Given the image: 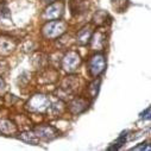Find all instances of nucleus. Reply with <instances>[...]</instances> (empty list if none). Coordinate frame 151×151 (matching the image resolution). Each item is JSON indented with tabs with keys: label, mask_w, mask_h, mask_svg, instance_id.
Here are the masks:
<instances>
[{
	"label": "nucleus",
	"mask_w": 151,
	"mask_h": 151,
	"mask_svg": "<svg viewBox=\"0 0 151 151\" xmlns=\"http://www.w3.org/2000/svg\"><path fill=\"white\" fill-rule=\"evenodd\" d=\"M67 30V24L62 20H54L47 23L43 29L42 33L47 40H55L57 37H61Z\"/></svg>",
	"instance_id": "f257e3e1"
},
{
	"label": "nucleus",
	"mask_w": 151,
	"mask_h": 151,
	"mask_svg": "<svg viewBox=\"0 0 151 151\" xmlns=\"http://www.w3.org/2000/svg\"><path fill=\"white\" fill-rule=\"evenodd\" d=\"M50 100L44 94H35L26 102V108L31 112H44L48 109Z\"/></svg>",
	"instance_id": "f03ea898"
},
{
	"label": "nucleus",
	"mask_w": 151,
	"mask_h": 151,
	"mask_svg": "<svg viewBox=\"0 0 151 151\" xmlns=\"http://www.w3.org/2000/svg\"><path fill=\"white\" fill-rule=\"evenodd\" d=\"M81 64L80 55L76 51H68L62 58V68L67 73H74Z\"/></svg>",
	"instance_id": "7ed1b4c3"
},
{
	"label": "nucleus",
	"mask_w": 151,
	"mask_h": 151,
	"mask_svg": "<svg viewBox=\"0 0 151 151\" xmlns=\"http://www.w3.org/2000/svg\"><path fill=\"white\" fill-rule=\"evenodd\" d=\"M106 69V60L101 54H96L91 57L88 62V71L92 76H99V75Z\"/></svg>",
	"instance_id": "20e7f679"
},
{
	"label": "nucleus",
	"mask_w": 151,
	"mask_h": 151,
	"mask_svg": "<svg viewBox=\"0 0 151 151\" xmlns=\"http://www.w3.org/2000/svg\"><path fill=\"white\" fill-rule=\"evenodd\" d=\"M63 12H64V4L62 1H54L45 9L43 13V18L47 20H56L62 17Z\"/></svg>",
	"instance_id": "39448f33"
},
{
	"label": "nucleus",
	"mask_w": 151,
	"mask_h": 151,
	"mask_svg": "<svg viewBox=\"0 0 151 151\" xmlns=\"http://www.w3.org/2000/svg\"><path fill=\"white\" fill-rule=\"evenodd\" d=\"M35 133L40 139H44V140H50V139H54L58 136V131L55 127L49 126V125L37 126L35 129Z\"/></svg>",
	"instance_id": "423d86ee"
},
{
	"label": "nucleus",
	"mask_w": 151,
	"mask_h": 151,
	"mask_svg": "<svg viewBox=\"0 0 151 151\" xmlns=\"http://www.w3.org/2000/svg\"><path fill=\"white\" fill-rule=\"evenodd\" d=\"M16 49V42L7 36H0V56H7Z\"/></svg>",
	"instance_id": "0eeeda50"
},
{
	"label": "nucleus",
	"mask_w": 151,
	"mask_h": 151,
	"mask_svg": "<svg viewBox=\"0 0 151 151\" xmlns=\"http://www.w3.org/2000/svg\"><path fill=\"white\" fill-rule=\"evenodd\" d=\"M88 107V100L85 98H75L69 104V111L73 114H79V113L86 111Z\"/></svg>",
	"instance_id": "6e6552de"
},
{
	"label": "nucleus",
	"mask_w": 151,
	"mask_h": 151,
	"mask_svg": "<svg viewBox=\"0 0 151 151\" xmlns=\"http://www.w3.org/2000/svg\"><path fill=\"white\" fill-rule=\"evenodd\" d=\"M89 42L92 43V48L94 50H102L106 45V36L104 32L98 31L94 35H92Z\"/></svg>",
	"instance_id": "1a4fd4ad"
},
{
	"label": "nucleus",
	"mask_w": 151,
	"mask_h": 151,
	"mask_svg": "<svg viewBox=\"0 0 151 151\" xmlns=\"http://www.w3.org/2000/svg\"><path fill=\"white\" fill-rule=\"evenodd\" d=\"M88 5L86 0H70V11L73 16H80L86 12Z\"/></svg>",
	"instance_id": "9d476101"
},
{
	"label": "nucleus",
	"mask_w": 151,
	"mask_h": 151,
	"mask_svg": "<svg viewBox=\"0 0 151 151\" xmlns=\"http://www.w3.org/2000/svg\"><path fill=\"white\" fill-rule=\"evenodd\" d=\"M92 35H93V32H92V27H91L89 25L83 26V27L79 31V33H78V36H76V41H78L79 44H81V45H86V44L91 41Z\"/></svg>",
	"instance_id": "9b49d317"
},
{
	"label": "nucleus",
	"mask_w": 151,
	"mask_h": 151,
	"mask_svg": "<svg viewBox=\"0 0 151 151\" xmlns=\"http://www.w3.org/2000/svg\"><path fill=\"white\" fill-rule=\"evenodd\" d=\"M17 132V126L7 119H1L0 120V133L5 134V136H10Z\"/></svg>",
	"instance_id": "f8f14e48"
},
{
	"label": "nucleus",
	"mask_w": 151,
	"mask_h": 151,
	"mask_svg": "<svg viewBox=\"0 0 151 151\" xmlns=\"http://www.w3.org/2000/svg\"><path fill=\"white\" fill-rule=\"evenodd\" d=\"M18 138H19L20 140L25 142V143L33 144V145H36L37 143H38V140H40V138L36 136V133H35V132H31V131H25V132H22V133L18 136Z\"/></svg>",
	"instance_id": "ddd939ff"
},
{
	"label": "nucleus",
	"mask_w": 151,
	"mask_h": 151,
	"mask_svg": "<svg viewBox=\"0 0 151 151\" xmlns=\"http://www.w3.org/2000/svg\"><path fill=\"white\" fill-rule=\"evenodd\" d=\"M63 111H64V104L61 100H58V101L49 105V107H48V112L50 113L51 116H54V117L62 114Z\"/></svg>",
	"instance_id": "4468645a"
},
{
	"label": "nucleus",
	"mask_w": 151,
	"mask_h": 151,
	"mask_svg": "<svg viewBox=\"0 0 151 151\" xmlns=\"http://www.w3.org/2000/svg\"><path fill=\"white\" fill-rule=\"evenodd\" d=\"M107 18H108V14L105 11H98L93 17V22L96 25H104V24H106Z\"/></svg>",
	"instance_id": "2eb2a0df"
},
{
	"label": "nucleus",
	"mask_w": 151,
	"mask_h": 151,
	"mask_svg": "<svg viewBox=\"0 0 151 151\" xmlns=\"http://www.w3.org/2000/svg\"><path fill=\"white\" fill-rule=\"evenodd\" d=\"M32 62H33V64H35V67H36L37 69H40V68H43V67L47 64V58H45V56L42 55V54H37L36 56H33Z\"/></svg>",
	"instance_id": "dca6fc26"
},
{
	"label": "nucleus",
	"mask_w": 151,
	"mask_h": 151,
	"mask_svg": "<svg viewBox=\"0 0 151 151\" xmlns=\"http://www.w3.org/2000/svg\"><path fill=\"white\" fill-rule=\"evenodd\" d=\"M127 0H112V6L118 12H123L127 7Z\"/></svg>",
	"instance_id": "f3484780"
},
{
	"label": "nucleus",
	"mask_w": 151,
	"mask_h": 151,
	"mask_svg": "<svg viewBox=\"0 0 151 151\" xmlns=\"http://www.w3.org/2000/svg\"><path fill=\"white\" fill-rule=\"evenodd\" d=\"M99 86H100V80H95V81H93L89 85V87H88V95L92 99H94L96 96L98 91H99Z\"/></svg>",
	"instance_id": "a211bd4d"
},
{
	"label": "nucleus",
	"mask_w": 151,
	"mask_h": 151,
	"mask_svg": "<svg viewBox=\"0 0 151 151\" xmlns=\"http://www.w3.org/2000/svg\"><path fill=\"white\" fill-rule=\"evenodd\" d=\"M0 13H1L4 17H10V12H9L7 5L5 3H3L1 5H0Z\"/></svg>",
	"instance_id": "6ab92c4d"
},
{
	"label": "nucleus",
	"mask_w": 151,
	"mask_h": 151,
	"mask_svg": "<svg viewBox=\"0 0 151 151\" xmlns=\"http://www.w3.org/2000/svg\"><path fill=\"white\" fill-rule=\"evenodd\" d=\"M7 69H9L7 63L4 61H0V75H4L7 71Z\"/></svg>",
	"instance_id": "aec40b11"
},
{
	"label": "nucleus",
	"mask_w": 151,
	"mask_h": 151,
	"mask_svg": "<svg viewBox=\"0 0 151 151\" xmlns=\"http://www.w3.org/2000/svg\"><path fill=\"white\" fill-rule=\"evenodd\" d=\"M131 150H132V151H134V150H136V151H137V150H147V151H149V150H150V145H147L146 143H142V145L134 146V147H132Z\"/></svg>",
	"instance_id": "412c9836"
},
{
	"label": "nucleus",
	"mask_w": 151,
	"mask_h": 151,
	"mask_svg": "<svg viewBox=\"0 0 151 151\" xmlns=\"http://www.w3.org/2000/svg\"><path fill=\"white\" fill-rule=\"evenodd\" d=\"M5 89H6V85H5L4 80H3L1 78H0V94L4 93V92H5Z\"/></svg>",
	"instance_id": "4be33fe9"
},
{
	"label": "nucleus",
	"mask_w": 151,
	"mask_h": 151,
	"mask_svg": "<svg viewBox=\"0 0 151 151\" xmlns=\"http://www.w3.org/2000/svg\"><path fill=\"white\" fill-rule=\"evenodd\" d=\"M43 3H48V4H51V3H54V1H56V0H42Z\"/></svg>",
	"instance_id": "5701e85b"
}]
</instances>
